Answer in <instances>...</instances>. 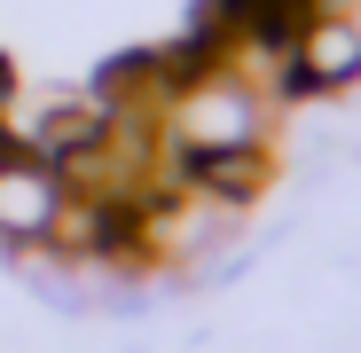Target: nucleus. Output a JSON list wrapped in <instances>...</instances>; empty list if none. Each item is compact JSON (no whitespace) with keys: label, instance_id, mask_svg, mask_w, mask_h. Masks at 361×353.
Returning a JSON list of instances; mask_svg holds the SVG:
<instances>
[{"label":"nucleus","instance_id":"f257e3e1","mask_svg":"<svg viewBox=\"0 0 361 353\" xmlns=\"http://www.w3.org/2000/svg\"><path fill=\"white\" fill-rule=\"evenodd\" d=\"M283 118H290V102H275L267 87H252L228 63H204L165 94L157 134L173 157H220V149H275Z\"/></svg>","mask_w":361,"mask_h":353},{"label":"nucleus","instance_id":"f03ea898","mask_svg":"<svg viewBox=\"0 0 361 353\" xmlns=\"http://www.w3.org/2000/svg\"><path fill=\"white\" fill-rule=\"evenodd\" d=\"M71 204V181H63V165L39 157V149H16V142H0V252H47V235L55 220H63Z\"/></svg>","mask_w":361,"mask_h":353},{"label":"nucleus","instance_id":"7ed1b4c3","mask_svg":"<svg viewBox=\"0 0 361 353\" xmlns=\"http://www.w3.org/2000/svg\"><path fill=\"white\" fill-rule=\"evenodd\" d=\"M361 87V32L330 8H314L307 24H298L283 39V94L290 102H322V94H353Z\"/></svg>","mask_w":361,"mask_h":353},{"label":"nucleus","instance_id":"20e7f679","mask_svg":"<svg viewBox=\"0 0 361 353\" xmlns=\"http://www.w3.org/2000/svg\"><path fill=\"white\" fill-rule=\"evenodd\" d=\"M180 181H189L197 197H212L220 212H244L283 181V157L275 149H220V157H180Z\"/></svg>","mask_w":361,"mask_h":353}]
</instances>
